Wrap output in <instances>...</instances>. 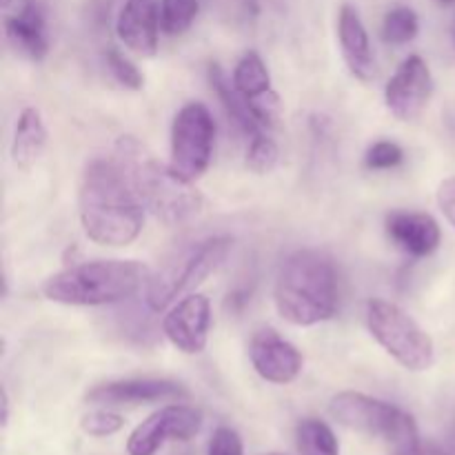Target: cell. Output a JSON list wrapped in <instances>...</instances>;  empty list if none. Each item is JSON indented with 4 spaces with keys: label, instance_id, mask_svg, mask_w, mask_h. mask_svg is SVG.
Listing matches in <instances>:
<instances>
[{
    "label": "cell",
    "instance_id": "52a82bcc",
    "mask_svg": "<svg viewBox=\"0 0 455 455\" xmlns=\"http://www.w3.org/2000/svg\"><path fill=\"white\" fill-rule=\"evenodd\" d=\"M329 413L347 429L385 440L394 447V451L420 443L416 420L407 411L371 395L342 391L331 398Z\"/></svg>",
    "mask_w": 455,
    "mask_h": 455
},
{
    "label": "cell",
    "instance_id": "cb8c5ba5",
    "mask_svg": "<svg viewBox=\"0 0 455 455\" xmlns=\"http://www.w3.org/2000/svg\"><path fill=\"white\" fill-rule=\"evenodd\" d=\"M280 151L271 138H267L265 133H258L251 138L247 149V167L251 169L258 176H265V173L274 172V167L278 164Z\"/></svg>",
    "mask_w": 455,
    "mask_h": 455
},
{
    "label": "cell",
    "instance_id": "d6986e66",
    "mask_svg": "<svg viewBox=\"0 0 455 455\" xmlns=\"http://www.w3.org/2000/svg\"><path fill=\"white\" fill-rule=\"evenodd\" d=\"M209 83H212V87L216 89L227 116H229V118L234 120L244 133H249L251 138L258 136V133H262V124L258 123L256 114H253L251 107H249L247 98L235 89L234 83H229L227 74L218 65L209 67Z\"/></svg>",
    "mask_w": 455,
    "mask_h": 455
},
{
    "label": "cell",
    "instance_id": "5bb4252c",
    "mask_svg": "<svg viewBox=\"0 0 455 455\" xmlns=\"http://www.w3.org/2000/svg\"><path fill=\"white\" fill-rule=\"evenodd\" d=\"M187 389L180 382L158 380V378H136V380H116L93 387L87 400L93 404H145L163 400L187 398Z\"/></svg>",
    "mask_w": 455,
    "mask_h": 455
},
{
    "label": "cell",
    "instance_id": "2e32d148",
    "mask_svg": "<svg viewBox=\"0 0 455 455\" xmlns=\"http://www.w3.org/2000/svg\"><path fill=\"white\" fill-rule=\"evenodd\" d=\"M387 234L413 258L431 256L440 247V225L429 213L418 212H394L387 218Z\"/></svg>",
    "mask_w": 455,
    "mask_h": 455
},
{
    "label": "cell",
    "instance_id": "f546056e",
    "mask_svg": "<svg viewBox=\"0 0 455 455\" xmlns=\"http://www.w3.org/2000/svg\"><path fill=\"white\" fill-rule=\"evenodd\" d=\"M394 455H449V453L443 451L440 447H435V444L418 443L409 449H398V451H394Z\"/></svg>",
    "mask_w": 455,
    "mask_h": 455
},
{
    "label": "cell",
    "instance_id": "83f0119b",
    "mask_svg": "<svg viewBox=\"0 0 455 455\" xmlns=\"http://www.w3.org/2000/svg\"><path fill=\"white\" fill-rule=\"evenodd\" d=\"M207 455H244L243 438L231 427H218L209 440Z\"/></svg>",
    "mask_w": 455,
    "mask_h": 455
},
{
    "label": "cell",
    "instance_id": "484cf974",
    "mask_svg": "<svg viewBox=\"0 0 455 455\" xmlns=\"http://www.w3.org/2000/svg\"><path fill=\"white\" fill-rule=\"evenodd\" d=\"M105 58H107V67H109L111 76H114L124 89H133V92L142 89V84H145V76L140 74V69H138L127 56H123L118 49L111 47Z\"/></svg>",
    "mask_w": 455,
    "mask_h": 455
},
{
    "label": "cell",
    "instance_id": "3957f363",
    "mask_svg": "<svg viewBox=\"0 0 455 455\" xmlns=\"http://www.w3.org/2000/svg\"><path fill=\"white\" fill-rule=\"evenodd\" d=\"M149 278V267L138 260H93L49 275L40 291L67 307L118 305L147 287Z\"/></svg>",
    "mask_w": 455,
    "mask_h": 455
},
{
    "label": "cell",
    "instance_id": "ffe728a7",
    "mask_svg": "<svg viewBox=\"0 0 455 455\" xmlns=\"http://www.w3.org/2000/svg\"><path fill=\"white\" fill-rule=\"evenodd\" d=\"M231 83L235 84V89H238L247 100L271 92L269 69H267L265 60H262L256 52H247L243 58H240L238 65H235L234 69V78H231Z\"/></svg>",
    "mask_w": 455,
    "mask_h": 455
},
{
    "label": "cell",
    "instance_id": "e0dca14e",
    "mask_svg": "<svg viewBox=\"0 0 455 455\" xmlns=\"http://www.w3.org/2000/svg\"><path fill=\"white\" fill-rule=\"evenodd\" d=\"M4 34L12 47L29 60H43L49 53L47 20L43 7L36 0H27L13 16H7Z\"/></svg>",
    "mask_w": 455,
    "mask_h": 455
},
{
    "label": "cell",
    "instance_id": "d6a6232c",
    "mask_svg": "<svg viewBox=\"0 0 455 455\" xmlns=\"http://www.w3.org/2000/svg\"><path fill=\"white\" fill-rule=\"evenodd\" d=\"M0 3H3V7H7V4L12 3V0H0Z\"/></svg>",
    "mask_w": 455,
    "mask_h": 455
},
{
    "label": "cell",
    "instance_id": "5b68a950",
    "mask_svg": "<svg viewBox=\"0 0 455 455\" xmlns=\"http://www.w3.org/2000/svg\"><path fill=\"white\" fill-rule=\"evenodd\" d=\"M231 247H234V240L229 235H213L178 251L147 283V307L151 311H164L178 298L194 291L227 260Z\"/></svg>",
    "mask_w": 455,
    "mask_h": 455
},
{
    "label": "cell",
    "instance_id": "4316f807",
    "mask_svg": "<svg viewBox=\"0 0 455 455\" xmlns=\"http://www.w3.org/2000/svg\"><path fill=\"white\" fill-rule=\"evenodd\" d=\"M403 158V147L391 140H380L373 147H369L367 156H364V164H367V169H373V172H382V169L398 167Z\"/></svg>",
    "mask_w": 455,
    "mask_h": 455
},
{
    "label": "cell",
    "instance_id": "603a6c76",
    "mask_svg": "<svg viewBox=\"0 0 455 455\" xmlns=\"http://www.w3.org/2000/svg\"><path fill=\"white\" fill-rule=\"evenodd\" d=\"M420 31L418 13L409 7H394L382 20V38L389 44H407Z\"/></svg>",
    "mask_w": 455,
    "mask_h": 455
},
{
    "label": "cell",
    "instance_id": "e575fe53",
    "mask_svg": "<svg viewBox=\"0 0 455 455\" xmlns=\"http://www.w3.org/2000/svg\"><path fill=\"white\" fill-rule=\"evenodd\" d=\"M262 455H287V453H262Z\"/></svg>",
    "mask_w": 455,
    "mask_h": 455
},
{
    "label": "cell",
    "instance_id": "d4e9b609",
    "mask_svg": "<svg viewBox=\"0 0 455 455\" xmlns=\"http://www.w3.org/2000/svg\"><path fill=\"white\" fill-rule=\"evenodd\" d=\"M124 427V418L120 413L107 411V409H96V411L87 413L80 420V429L92 438H109L116 435Z\"/></svg>",
    "mask_w": 455,
    "mask_h": 455
},
{
    "label": "cell",
    "instance_id": "30bf717a",
    "mask_svg": "<svg viewBox=\"0 0 455 455\" xmlns=\"http://www.w3.org/2000/svg\"><path fill=\"white\" fill-rule=\"evenodd\" d=\"M434 93V76L420 56L404 58L385 87V102L391 114L403 123L416 120L429 105Z\"/></svg>",
    "mask_w": 455,
    "mask_h": 455
},
{
    "label": "cell",
    "instance_id": "9a60e30c",
    "mask_svg": "<svg viewBox=\"0 0 455 455\" xmlns=\"http://www.w3.org/2000/svg\"><path fill=\"white\" fill-rule=\"evenodd\" d=\"M338 38H340L342 56L351 74L363 83H371L378 76L376 58L369 43L367 27L351 4H345L338 13Z\"/></svg>",
    "mask_w": 455,
    "mask_h": 455
},
{
    "label": "cell",
    "instance_id": "836d02e7",
    "mask_svg": "<svg viewBox=\"0 0 455 455\" xmlns=\"http://www.w3.org/2000/svg\"><path fill=\"white\" fill-rule=\"evenodd\" d=\"M451 31H453V43H455V18H453V27H451Z\"/></svg>",
    "mask_w": 455,
    "mask_h": 455
},
{
    "label": "cell",
    "instance_id": "7a4b0ae2",
    "mask_svg": "<svg viewBox=\"0 0 455 455\" xmlns=\"http://www.w3.org/2000/svg\"><path fill=\"white\" fill-rule=\"evenodd\" d=\"M275 309L296 327H314L338 311V274L333 262L314 249L293 251L280 265L274 287Z\"/></svg>",
    "mask_w": 455,
    "mask_h": 455
},
{
    "label": "cell",
    "instance_id": "7c38bea8",
    "mask_svg": "<svg viewBox=\"0 0 455 455\" xmlns=\"http://www.w3.org/2000/svg\"><path fill=\"white\" fill-rule=\"evenodd\" d=\"M249 358L258 376L274 385H289L302 371L300 351L271 329H262L251 338Z\"/></svg>",
    "mask_w": 455,
    "mask_h": 455
},
{
    "label": "cell",
    "instance_id": "ba28073f",
    "mask_svg": "<svg viewBox=\"0 0 455 455\" xmlns=\"http://www.w3.org/2000/svg\"><path fill=\"white\" fill-rule=\"evenodd\" d=\"M216 124L203 102H189L176 114L172 124V167L187 180H198L213 156Z\"/></svg>",
    "mask_w": 455,
    "mask_h": 455
},
{
    "label": "cell",
    "instance_id": "4dcf8cb0",
    "mask_svg": "<svg viewBox=\"0 0 455 455\" xmlns=\"http://www.w3.org/2000/svg\"><path fill=\"white\" fill-rule=\"evenodd\" d=\"M0 409H3V416H0V422H3V427L9 425V394L7 389H0Z\"/></svg>",
    "mask_w": 455,
    "mask_h": 455
},
{
    "label": "cell",
    "instance_id": "6da1fadb",
    "mask_svg": "<svg viewBox=\"0 0 455 455\" xmlns=\"http://www.w3.org/2000/svg\"><path fill=\"white\" fill-rule=\"evenodd\" d=\"M78 216L87 238L105 247H127L140 235L145 204L118 158H93L84 167Z\"/></svg>",
    "mask_w": 455,
    "mask_h": 455
},
{
    "label": "cell",
    "instance_id": "8fae6325",
    "mask_svg": "<svg viewBox=\"0 0 455 455\" xmlns=\"http://www.w3.org/2000/svg\"><path fill=\"white\" fill-rule=\"evenodd\" d=\"M212 329V305L200 293H189L169 309L163 320V333L178 351L187 355L203 354Z\"/></svg>",
    "mask_w": 455,
    "mask_h": 455
},
{
    "label": "cell",
    "instance_id": "f1b7e54d",
    "mask_svg": "<svg viewBox=\"0 0 455 455\" xmlns=\"http://www.w3.org/2000/svg\"><path fill=\"white\" fill-rule=\"evenodd\" d=\"M438 207L449 222L455 227V176L440 182L438 187Z\"/></svg>",
    "mask_w": 455,
    "mask_h": 455
},
{
    "label": "cell",
    "instance_id": "1f68e13d",
    "mask_svg": "<svg viewBox=\"0 0 455 455\" xmlns=\"http://www.w3.org/2000/svg\"><path fill=\"white\" fill-rule=\"evenodd\" d=\"M438 3H440V4H453L455 0H438Z\"/></svg>",
    "mask_w": 455,
    "mask_h": 455
},
{
    "label": "cell",
    "instance_id": "9c48e42d",
    "mask_svg": "<svg viewBox=\"0 0 455 455\" xmlns=\"http://www.w3.org/2000/svg\"><path fill=\"white\" fill-rule=\"evenodd\" d=\"M203 427V413L187 404H169L151 413L132 431L127 440L129 455H156L164 443L191 440Z\"/></svg>",
    "mask_w": 455,
    "mask_h": 455
},
{
    "label": "cell",
    "instance_id": "7402d4cb",
    "mask_svg": "<svg viewBox=\"0 0 455 455\" xmlns=\"http://www.w3.org/2000/svg\"><path fill=\"white\" fill-rule=\"evenodd\" d=\"M160 31L167 36H180L194 25L200 12L198 0H160Z\"/></svg>",
    "mask_w": 455,
    "mask_h": 455
},
{
    "label": "cell",
    "instance_id": "8992f818",
    "mask_svg": "<svg viewBox=\"0 0 455 455\" xmlns=\"http://www.w3.org/2000/svg\"><path fill=\"white\" fill-rule=\"evenodd\" d=\"M364 318L378 345L409 371H427L435 363V347L429 333L398 305L371 298L364 307Z\"/></svg>",
    "mask_w": 455,
    "mask_h": 455
},
{
    "label": "cell",
    "instance_id": "277c9868",
    "mask_svg": "<svg viewBox=\"0 0 455 455\" xmlns=\"http://www.w3.org/2000/svg\"><path fill=\"white\" fill-rule=\"evenodd\" d=\"M118 160L127 169L133 189L147 212L154 213L169 227L185 225L203 212V196L194 182L173 172L172 164H163L142 154V147L132 138H120Z\"/></svg>",
    "mask_w": 455,
    "mask_h": 455
},
{
    "label": "cell",
    "instance_id": "ac0fdd59",
    "mask_svg": "<svg viewBox=\"0 0 455 455\" xmlns=\"http://www.w3.org/2000/svg\"><path fill=\"white\" fill-rule=\"evenodd\" d=\"M47 147V127L36 107H25L18 116L12 140V160L16 167L29 169L38 163Z\"/></svg>",
    "mask_w": 455,
    "mask_h": 455
},
{
    "label": "cell",
    "instance_id": "44dd1931",
    "mask_svg": "<svg viewBox=\"0 0 455 455\" xmlns=\"http://www.w3.org/2000/svg\"><path fill=\"white\" fill-rule=\"evenodd\" d=\"M298 449L302 455H340L338 438L331 431V427L324 425L323 420H302L296 431Z\"/></svg>",
    "mask_w": 455,
    "mask_h": 455
},
{
    "label": "cell",
    "instance_id": "4fadbf2b",
    "mask_svg": "<svg viewBox=\"0 0 455 455\" xmlns=\"http://www.w3.org/2000/svg\"><path fill=\"white\" fill-rule=\"evenodd\" d=\"M116 34L129 52L142 58L156 56L160 34V12L156 0H124L116 18Z\"/></svg>",
    "mask_w": 455,
    "mask_h": 455
}]
</instances>
